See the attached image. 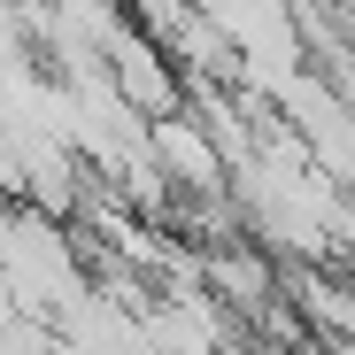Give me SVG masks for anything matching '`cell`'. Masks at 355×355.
I'll return each mask as SVG.
<instances>
[{"mask_svg":"<svg viewBox=\"0 0 355 355\" xmlns=\"http://www.w3.org/2000/svg\"><path fill=\"white\" fill-rule=\"evenodd\" d=\"M255 355H302V347H286V340H270V347H255Z\"/></svg>","mask_w":355,"mask_h":355,"instance_id":"1","label":"cell"}]
</instances>
